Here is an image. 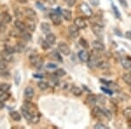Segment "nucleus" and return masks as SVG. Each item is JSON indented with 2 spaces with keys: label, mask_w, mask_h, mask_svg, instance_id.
<instances>
[{
  "label": "nucleus",
  "mask_w": 131,
  "mask_h": 129,
  "mask_svg": "<svg viewBox=\"0 0 131 129\" xmlns=\"http://www.w3.org/2000/svg\"><path fill=\"white\" fill-rule=\"evenodd\" d=\"M10 89V85L7 83L0 84V91L1 92H8Z\"/></svg>",
  "instance_id": "nucleus-31"
},
{
  "label": "nucleus",
  "mask_w": 131,
  "mask_h": 129,
  "mask_svg": "<svg viewBox=\"0 0 131 129\" xmlns=\"http://www.w3.org/2000/svg\"><path fill=\"white\" fill-rule=\"evenodd\" d=\"M46 67L48 69H56L57 65L55 64H52V63H49V64H47V65H46Z\"/></svg>",
  "instance_id": "nucleus-43"
},
{
  "label": "nucleus",
  "mask_w": 131,
  "mask_h": 129,
  "mask_svg": "<svg viewBox=\"0 0 131 129\" xmlns=\"http://www.w3.org/2000/svg\"><path fill=\"white\" fill-rule=\"evenodd\" d=\"M34 96V90L31 86H27L25 90V97L28 99H31Z\"/></svg>",
  "instance_id": "nucleus-14"
},
{
  "label": "nucleus",
  "mask_w": 131,
  "mask_h": 129,
  "mask_svg": "<svg viewBox=\"0 0 131 129\" xmlns=\"http://www.w3.org/2000/svg\"><path fill=\"white\" fill-rule=\"evenodd\" d=\"M25 14H26L27 18H28V19H31V20H35V18H36V12L34 11L33 10L30 9V8H26V9H25Z\"/></svg>",
  "instance_id": "nucleus-15"
},
{
  "label": "nucleus",
  "mask_w": 131,
  "mask_h": 129,
  "mask_svg": "<svg viewBox=\"0 0 131 129\" xmlns=\"http://www.w3.org/2000/svg\"><path fill=\"white\" fill-rule=\"evenodd\" d=\"M92 31L94 34L97 36L98 38H102L104 35V31H103V27L101 26L99 24H94L92 25Z\"/></svg>",
  "instance_id": "nucleus-3"
},
{
  "label": "nucleus",
  "mask_w": 131,
  "mask_h": 129,
  "mask_svg": "<svg viewBox=\"0 0 131 129\" xmlns=\"http://www.w3.org/2000/svg\"><path fill=\"white\" fill-rule=\"evenodd\" d=\"M79 10L81 12L82 15H84L86 18H90V17L93 16V11L91 10V8L89 7V5L86 3H81L79 6Z\"/></svg>",
  "instance_id": "nucleus-1"
},
{
  "label": "nucleus",
  "mask_w": 131,
  "mask_h": 129,
  "mask_svg": "<svg viewBox=\"0 0 131 129\" xmlns=\"http://www.w3.org/2000/svg\"><path fill=\"white\" fill-rule=\"evenodd\" d=\"M122 114H123L124 118L128 120V121L131 120V107H126L125 109L122 111Z\"/></svg>",
  "instance_id": "nucleus-24"
},
{
  "label": "nucleus",
  "mask_w": 131,
  "mask_h": 129,
  "mask_svg": "<svg viewBox=\"0 0 131 129\" xmlns=\"http://www.w3.org/2000/svg\"><path fill=\"white\" fill-rule=\"evenodd\" d=\"M122 79H123L124 82L126 84H128V86H131V74H129V73H125V74H123V76H122Z\"/></svg>",
  "instance_id": "nucleus-30"
},
{
  "label": "nucleus",
  "mask_w": 131,
  "mask_h": 129,
  "mask_svg": "<svg viewBox=\"0 0 131 129\" xmlns=\"http://www.w3.org/2000/svg\"><path fill=\"white\" fill-rule=\"evenodd\" d=\"M40 29L41 31H43L44 33H46V34H48V33H50V31H51V26L50 25L48 24V23H42L40 25Z\"/></svg>",
  "instance_id": "nucleus-21"
},
{
  "label": "nucleus",
  "mask_w": 131,
  "mask_h": 129,
  "mask_svg": "<svg viewBox=\"0 0 131 129\" xmlns=\"http://www.w3.org/2000/svg\"><path fill=\"white\" fill-rule=\"evenodd\" d=\"M23 37H24L26 40H31V35L27 32H25L24 34H23Z\"/></svg>",
  "instance_id": "nucleus-48"
},
{
  "label": "nucleus",
  "mask_w": 131,
  "mask_h": 129,
  "mask_svg": "<svg viewBox=\"0 0 131 129\" xmlns=\"http://www.w3.org/2000/svg\"><path fill=\"white\" fill-rule=\"evenodd\" d=\"M5 50L8 51V52H10V53L15 52V49H14V47H12V46H10V45H5Z\"/></svg>",
  "instance_id": "nucleus-41"
},
{
  "label": "nucleus",
  "mask_w": 131,
  "mask_h": 129,
  "mask_svg": "<svg viewBox=\"0 0 131 129\" xmlns=\"http://www.w3.org/2000/svg\"><path fill=\"white\" fill-rule=\"evenodd\" d=\"M68 32H69V34H70L71 37H73V38H77L80 34L79 28H78V27L74 25H70V26L68 27Z\"/></svg>",
  "instance_id": "nucleus-9"
},
{
  "label": "nucleus",
  "mask_w": 131,
  "mask_h": 129,
  "mask_svg": "<svg viewBox=\"0 0 131 129\" xmlns=\"http://www.w3.org/2000/svg\"><path fill=\"white\" fill-rule=\"evenodd\" d=\"M14 25L16 26V28H18V30L23 31L25 29V24L24 22H22L21 20L17 19L15 22H14Z\"/></svg>",
  "instance_id": "nucleus-23"
},
{
  "label": "nucleus",
  "mask_w": 131,
  "mask_h": 129,
  "mask_svg": "<svg viewBox=\"0 0 131 129\" xmlns=\"http://www.w3.org/2000/svg\"><path fill=\"white\" fill-rule=\"evenodd\" d=\"M1 21L5 24H9L12 22V16L7 12H4L1 15Z\"/></svg>",
  "instance_id": "nucleus-18"
},
{
  "label": "nucleus",
  "mask_w": 131,
  "mask_h": 129,
  "mask_svg": "<svg viewBox=\"0 0 131 129\" xmlns=\"http://www.w3.org/2000/svg\"><path fill=\"white\" fill-rule=\"evenodd\" d=\"M66 75V71L63 69H58L56 70L55 72V76L57 77H63V76Z\"/></svg>",
  "instance_id": "nucleus-35"
},
{
  "label": "nucleus",
  "mask_w": 131,
  "mask_h": 129,
  "mask_svg": "<svg viewBox=\"0 0 131 129\" xmlns=\"http://www.w3.org/2000/svg\"><path fill=\"white\" fill-rule=\"evenodd\" d=\"M10 117L13 120L15 121H19L21 120V114L17 111H13V112H10Z\"/></svg>",
  "instance_id": "nucleus-25"
},
{
  "label": "nucleus",
  "mask_w": 131,
  "mask_h": 129,
  "mask_svg": "<svg viewBox=\"0 0 131 129\" xmlns=\"http://www.w3.org/2000/svg\"><path fill=\"white\" fill-rule=\"evenodd\" d=\"M128 127L131 128V120H129V122H128Z\"/></svg>",
  "instance_id": "nucleus-52"
},
{
  "label": "nucleus",
  "mask_w": 131,
  "mask_h": 129,
  "mask_svg": "<svg viewBox=\"0 0 131 129\" xmlns=\"http://www.w3.org/2000/svg\"><path fill=\"white\" fill-rule=\"evenodd\" d=\"M46 1H47L48 3L50 4V5H53V4L56 2V0H46Z\"/></svg>",
  "instance_id": "nucleus-50"
},
{
  "label": "nucleus",
  "mask_w": 131,
  "mask_h": 129,
  "mask_svg": "<svg viewBox=\"0 0 131 129\" xmlns=\"http://www.w3.org/2000/svg\"><path fill=\"white\" fill-rule=\"evenodd\" d=\"M58 48H59V50H60V52H61V53H62L63 55H65V56H68L71 52L70 47L68 46V45H67L66 43H63V42L59 43Z\"/></svg>",
  "instance_id": "nucleus-4"
},
{
  "label": "nucleus",
  "mask_w": 131,
  "mask_h": 129,
  "mask_svg": "<svg viewBox=\"0 0 131 129\" xmlns=\"http://www.w3.org/2000/svg\"><path fill=\"white\" fill-rule=\"evenodd\" d=\"M41 46L44 48V49H47V48H49L50 45H49V44H48L46 41H43V42H42V45H41Z\"/></svg>",
  "instance_id": "nucleus-44"
},
{
  "label": "nucleus",
  "mask_w": 131,
  "mask_h": 129,
  "mask_svg": "<svg viewBox=\"0 0 131 129\" xmlns=\"http://www.w3.org/2000/svg\"><path fill=\"white\" fill-rule=\"evenodd\" d=\"M65 1H66V3H67V5L68 6H70V7L74 6L76 3V0H65Z\"/></svg>",
  "instance_id": "nucleus-38"
},
{
  "label": "nucleus",
  "mask_w": 131,
  "mask_h": 129,
  "mask_svg": "<svg viewBox=\"0 0 131 129\" xmlns=\"http://www.w3.org/2000/svg\"><path fill=\"white\" fill-rule=\"evenodd\" d=\"M86 102L91 105H94L96 104L97 102V96H95L93 93H89L86 97Z\"/></svg>",
  "instance_id": "nucleus-17"
},
{
  "label": "nucleus",
  "mask_w": 131,
  "mask_h": 129,
  "mask_svg": "<svg viewBox=\"0 0 131 129\" xmlns=\"http://www.w3.org/2000/svg\"><path fill=\"white\" fill-rule=\"evenodd\" d=\"M52 54L54 55V58H55V60H56V58H57V60L60 61V62H62V58H61V57L60 56V55H59L58 52H56L55 51H54V52H52Z\"/></svg>",
  "instance_id": "nucleus-42"
},
{
  "label": "nucleus",
  "mask_w": 131,
  "mask_h": 129,
  "mask_svg": "<svg viewBox=\"0 0 131 129\" xmlns=\"http://www.w3.org/2000/svg\"><path fill=\"white\" fill-rule=\"evenodd\" d=\"M71 92L74 95V96H81L82 94V90L79 86H72V88H71Z\"/></svg>",
  "instance_id": "nucleus-22"
},
{
  "label": "nucleus",
  "mask_w": 131,
  "mask_h": 129,
  "mask_svg": "<svg viewBox=\"0 0 131 129\" xmlns=\"http://www.w3.org/2000/svg\"><path fill=\"white\" fill-rule=\"evenodd\" d=\"M120 4L123 6V7H128V3H127V0H119Z\"/></svg>",
  "instance_id": "nucleus-46"
},
{
  "label": "nucleus",
  "mask_w": 131,
  "mask_h": 129,
  "mask_svg": "<svg viewBox=\"0 0 131 129\" xmlns=\"http://www.w3.org/2000/svg\"><path fill=\"white\" fill-rule=\"evenodd\" d=\"M92 46H93V48H94V50L97 51V52H102V51L105 50V45H103L101 41H98V40L93 41Z\"/></svg>",
  "instance_id": "nucleus-11"
},
{
  "label": "nucleus",
  "mask_w": 131,
  "mask_h": 129,
  "mask_svg": "<svg viewBox=\"0 0 131 129\" xmlns=\"http://www.w3.org/2000/svg\"><path fill=\"white\" fill-rule=\"evenodd\" d=\"M80 45H81L82 47L85 48V49H88V48L89 47V44H88V42L86 41V39H82V38L80 39Z\"/></svg>",
  "instance_id": "nucleus-33"
},
{
  "label": "nucleus",
  "mask_w": 131,
  "mask_h": 129,
  "mask_svg": "<svg viewBox=\"0 0 131 129\" xmlns=\"http://www.w3.org/2000/svg\"><path fill=\"white\" fill-rule=\"evenodd\" d=\"M97 66H98L99 68H101V69L105 70V69H108L110 65H109L108 63L106 62V61H101V62H99V63H98Z\"/></svg>",
  "instance_id": "nucleus-29"
},
{
  "label": "nucleus",
  "mask_w": 131,
  "mask_h": 129,
  "mask_svg": "<svg viewBox=\"0 0 131 129\" xmlns=\"http://www.w3.org/2000/svg\"><path fill=\"white\" fill-rule=\"evenodd\" d=\"M61 14H62L63 18H64L67 21H70L72 19L71 10H69L67 9H63V10H61Z\"/></svg>",
  "instance_id": "nucleus-19"
},
{
  "label": "nucleus",
  "mask_w": 131,
  "mask_h": 129,
  "mask_svg": "<svg viewBox=\"0 0 131 129\" xmlns=\"http://www.w3.org/2000/svg\"><path fill=\"white\" fill-rule=\"evenodd\" d=\"M115 33H116V34H117V35H119V36H122V33H121V31H119V32H118V31H117V30L115 31Z\"/></svg>",
  "instance_id": "nucleus-51"
},
{
  "label": "nucleus",
  "mask_w": 131,
  "mask_h": 129,
  "mask_svg": "<svg viewBox=\"0 0 131 129\" xmlns=\"http://www.w3.org/2000/svg\"><path fill=\"white\" fill-rule=\"evenodd\" d=\"M130 92H131V89H130Z\"/></svg>",
  "instance_id": "nucleus-53"
},
{
  "label": "nucleus",
  "mask_w": 131,
  "mask_h": 129,
  "mask_svg": "<svg viewBox=\"0 0 131 129\" xmlns=\"http://www.w3.org/2000/svg\"><path fill=\"white\" fill-rule=\"evenodd\" d=\"M101 89L102 92H104L105 93H107L108 95H112V94H113V92H114L111 89H108V88H106V87H101Z\"/></svg>",
  "instance_id": "nucleus-37"
},
{
  "label": "nucleus",
  "mask_w": 131,
  "mask_h": 129,
  "mask_svg": "<svg viewBox=\"0 0 131 129\" xmlns=\"http://www.w3.org/2000/svg\"><path fill=\"white\" fill-rule=\"evenodd\" d=\"M94 128H101V129H104L105 128V129H106L107 127L102 123H97V124H95V126H94Z\"/></svg>",
  "instance_id": "nucleus-40"
},
{
  "label": "nucleus",
  "mask_w": 131,
  "mask_h": 129,
  "mask_svg": "<svg viewBox=\"0 0 131 129\" xmlns=\"http://www.w3.org/2000/svg\"><path fill=\"white\" fill-rule=\"evenodd\" d=\"M38 86H39V88L42 91H45L47 89L48 87H49V85L48 83H46L45 81H39V83H38Z\"/></svg>",
  "instance_id": "nucleus-28"
},
{
  "label": "nucleus",
  "mask_w": 131,
  "mask_h": 129,
  "mask_svg": "<svg viewBox=\"0 0 131 129\" xmlns=\"http://www.w3.org/2000/svg\"><path fill=\"white\" fill-rule=\"evenodd\" d=\"M97 101H98L99 103H101V105H104V104H106V102H107V99L104 95L100 94L97 96Z\"/></svg>",
  "instance_id": "nucleus-32"
},
{
  "label": "nucleus",
  "mask_w": 131,
  "mask_h": 129,
  "mask_svg": "<svg viewBox=\"0 0 131 129\" xmlns=\"http://www.w3.org/2000/svg\"><path fill=\"white\" fill-rule=\"evenodd\" d=\"M92 115L94 116L97 120H102L105 117L104 113H103L102 109L99 108L97 107H94L92 109Z\"/></svg>",
  "instance_id": "nucleus-5"
},
{
  "label": "nucleus",
  "mask_w": 131,
  "mask_h": 129,
  "mask_svg": "<svg viewBox=\"0 0 131 129\" xmlns=\"http://www.w3.org/2000/svg\"><path fill=\"white\" fill-rule=\"evenodd\" d=\"M46 41L47 42V43L49 44V45H53V44L55 43V41H56L55 35L52 34V33H48V34L46 35Z\"/></svg>",
  "instance_id": "nucleus-20"
},
{
  "label": "nucleus",
  "mask_w": 131,
  "mask_h": 129,
  "mask_svg": "<svg viewBox=\"0 0 131 129\" xmlns=\"http://www.w3.org/2000/svg\"><path fill=\"white\" fill-rule=\"evenodd\" d=\"M21 113H22V115L24 116V118L25 120H30V121H31L33 116L36 115V114H33L32 113H31L28 107L26 108V107H23L22 108H21Z\"/></svg>",
  "instance_id": "nucleus-6"
},
{
  "label": "nucleus",
  "mask_w": 131,
  "mask_h": 129,
  "mask_svg": "<svg viewBox=\"0 0 131 129\" xmlns=\"http://www.w3.org/2000/svg\"><path fill=\"white\" fill-rule=\"evenodd\" d=\"M102 111H103V113H104L105 117L107 118L108 120H110L111 118H112V113H111V112L109 111L108 109H107V108H102Z\"/></svg>",
  "instance_id": "nucleus-34"
},
{
  "label": "nucleus",
  "mask_w": 131,
  "mask_h": 129,
  "mask_svg": "<svg viewBox=\"0 0 131 129\" xmlns=\"http://www.w3.org/2000/svg\"><path fill=\"white\" fill-rule=\"evenodd\" d=\"M6 67H7V62L2 60V58H0V71L6 69Z\"/></svg>",
  "instance_id": "nucleus-36"
},
{
  "label": "nucleus",
  "mask_w": 131,
  "mask_h": 129,
  "mask_svg": "<svg viewBox=\"0 0 131 129\" xmlns=\"http://www.w3.org/2000/svg\"><path fill=\"white\" fill-rule=\"evenodd\" d=\"M0 57H1L2 60H4L5 61H6V62H10V61H12V60H13L12 53H10V52L6 51L5 49L0 52Z\"/></svg>",
  "instance_id": "nucleus-7"
},
{
  "label": "nucleus",
  "mask_w": 131,
  "mask_h": 129,
  "mask_svg": "<svg viewBox=\"0 0 131 129\" xmlns=\"http://www.w3.org/2000/svg\"><path fill=\"white\" fill-rule=\"evenodd\" d=\"M74 25H76L79 29H85L86 27V22L82 18H76L74 19Z\"/></svg>",
  "instance_id": "nucleus-8"
},
{
  "label": "nucleus",
  "mask_w": 131,
  "mask_h": 129,
  "mask_svg": "<svg viewBox=\"0 0 131 129\" xmlns=\"http://www.w3.org/2000/svg\"><path fill=\"white\" fill-rule=\"evenodd\" d=\"M27 28H28L30 31H34L35 30L36 25H35L34 23H33V21H31V23H30V24L27 25Z\"/></svg>",
  "instance_id": "nucleus-39"
},
{
  "label": "nucleus",
  "mask_w": 131,
  "mask_h": 129,
  "mask_svg": "<svg viewBox=\"0 0 131 129\" xmlns=\"http://www.w3.org/2000/svg\"><path fill=\"white\" fill-rule=\"evenodd\" d=\"M30 63L37 68H40L43 65V60L39 55H32L30 57Z\"/></svg>",
  "instance_id": "nucleus-2"
},
{
  "label": "nucleus",
  "mask_w": 131,
  "mask_h": 129,
  "mask_svg": "<svg viewBox=\"0 0 131 129\" xmlns=\"http://www.w3.org/2000/svg\"><path fill=\"white\" fill-rule=\"evenodd\" d=\"M10 97V94L8 92H2V93L0 94V100L5 102V101L8 100Z\"/></svg>",
  "instance_id": "nucleus-27"
},
{
  "label": "nucleus",
  "mask_w": 131,
  "mask_h": 129,
  "mask_svg": "<svg viewBox=\"0 0 131 129\" xmlns=\"http://www.w3.org/2000/svg\"><path fill=\"white\" fill-rule=\"evenodd\" d=\"M125 37H126V39H128V40H131V31H126V33H125Z\"/></svg>",
  "instance_id": "nucleus-47"
},
{
  "label": "nucleus",
  "mask_w": 131,
  "mask_h": 129,
  "mask_svg": "<svg viewBox=\"0 0 131 129\" xmlns=\"http://www.w3.org/2000/svg\"><path fill=\"white\" fill-rule=\"evenodd\" d=\"M50 18L52 20V22L53 23V25H60L61 24V18L59 13H51Z\"/></svg>",
  "instance_id": "nucleus-12"
},
{
  "label": "nucleus",
  "mask_w": 131,
  "mask_h": 129,
  "mask_svg": "<svg viewBox=\"0 0 131 129\" xmlns=\"http://www.w3.org/2000/svg\"><path fill=\"white\" fill-rule=\"evenodd\" d=\"M4 107H5V103L0 100V109H3Z\"/></svg>",
  "instance_id": "nucleus-49"
},
{
  "label": "nucleus",
  "mask_w": 131,
  "mask_h": 129,
  "mask_svg": "<svg viewBox=\"0 0 131 129\" xmlns=\"http://www.w3.org/2000/svg\"><path fill=\"white\" fill-rule=\"evenodd\" d=\"M98 56H95L94 54H93L92 56L89 57V60H88V66L90 67V68H93V67L94 66H97V65H98L99 61H98Z\"/></svg>",
  "instance_id": "nucleus-10"
},
{
  "label": "nucleus",
  "mask_w": 131,
  "mask_h": 129,
  "mask_svg": "<svg viewBox=\"0 0 131 129\" xmlns=\"http://www.w3.org/2000/svg\"><path fill=\"white\" fill-rule=\"evenodd\" d=\"M78 57L82 62H88L90 56L88 54V52H86V51H80L79 53H78Z\"/></svg>",
  "instance_id": "nucleus-13"
},
{
  "label": "nucleus",
  "mask_w": 131,
  "mask_h": 129,
  "mask_svg": "<svg viewBox=\"0 0 131 129\" xmlns=\"http://www.w3.org/2000/svg\"><path fill=\"white\" fill-rule=\"evenodd\" d=\"M112 10H113L114 13H115V16L116 17V18H118V19H122V15H121V12L119 11V10H118L117 6H116L115 4L112 3Z\"/></svg>",
  "instance_id": "nucleus-26"
},
{
  "label": "nucleus",
  "mask_w": 131,
  "mask_h": 129,
  "mask_svg": "<svg viewBox=\"0 0 131 129\" xmlns=\"http://www.w3.org/2000/svg\"><path fill=\"white\" fill-rule=\"evenodd\" d=\"M121 63H122V67H123L124 69H130L131 68V61L129 58H126V57H124V58H121Z\"/></svg>",
  "instance_id": "nucleus-16"
},
{
  "label": "nucleus",
  "mask_w": 131,
  "mask_h": 129,
  "mask_svg": "<svg viewBox=\"0 0 131 129\" xmlns=\"http://www.w3.org/2000/svg\"><path fill=\"white\" fill-rule=\"evenodd\" d=\"M90 2L94 6H97V5H99V4H100V0H90Z\"/></svg>",
  "instance_id": "nucleus-45"
}]
</instances>
